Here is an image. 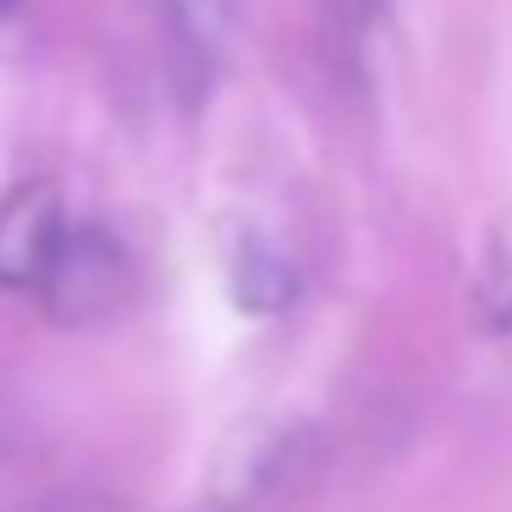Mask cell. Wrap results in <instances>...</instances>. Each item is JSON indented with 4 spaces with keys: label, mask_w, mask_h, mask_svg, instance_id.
<instances>
[{
    "label": "cell",
    "mask_w": 512,
    "mask_h": 512,
    "mask_svg": "<svg viewBox=\"0 0 512 512\" xmlns=\"http://www.w3.org/2000/svg\"><path fill=\"white\" fill-rule=\"evenodd\" d=\"M298 287V270L287 265L281 248H270L265 237H237L232 243V292L248 309H281Z\"/></svg>",
    "instance_id": "4"
},
{
    "label": "cell",
    "mask_w": 512,
    "mask_h": 512,
    "mask_svg": "<svg viewBox=\"0 0 512 512\" xmlns=\"http://www.w3.org/2000/svg\"><path fill=\"white\" fill-rule=\"evenodd\" d=\"M144 6L160 12L177 61H210L215 34H221L226 17L237 12V0H144Z\"/></svg>",
    "instance_id": "5"
},
{
    "label": "cell",
    "mask_w": 512,
    "mask_h": 512,
    "mask_svg": "<svg viewBox=\"0 0 512 512\" xmlns=\"http://www.w3.org/2000/svg\"><path fill=\"white\" fill-rule=\"evenodd\" d=\"M78 512H111V507H94V501H78Z\"/></svg>",
    "instance_id": "9"
},
{
    "label": "cell",
    "mask_w": 512,
    "mask_h": 512,
    "mask_svg": "<svg viewBox=\"0 0 512 512\" xmlns=\"http://www.w3.org/2000/svg\"><path fill=\"white\" fill-rule=\"evenodd\" d=\"M468 303H474V325L485 336H512V232H496L485 243Z\"/></svg>",
    "instance_id": "6"
},
{
    "label": "cell",
    "mask_w": 512,
    "mask_h": 512,
    "mask_svg": "<svg viewBox=\"0 0 512 512\" xmlns=\"http://www.w3.org/2000/svg\"><path fill=\"white\" fill-rule=\"evenodd\" d=\"M45 314L56 325H100L133 298V254L122 248V237L105 232V226H67V243H61L56 265H50L45 287Z\"/></svg>",
    "instance_id": "1"
},
{
    "label": "cell",
    "mask_w": 512,
    "mask_h": 512,
    "mask_svg": "<svg viewBox=\"0 0 512 512\" xmlns=\"http://www.w3.org/2000/svg\"><path fill=\"white\" fill-rule=\"evenodd\" d=\"M292 463H298V435H281V430L243 435L226 457H215V474H210L215 512H243L254 501H265Z\"/></svg>",
    "instance_id": "3"
},
{
    "label": "cell",
    "mask_w": 512,
    "mask_h": 512,
    "mask_svg": "<svg viewBox=\"0 0 512 512\" xmlns=\"http://www.w3.org/2000/svg\"><path fill=\"white\" fill-rule=\"evenodd\" d=\"M23 6H28V0H0V23H6V17H17Z\"/></svg>",
    "instance_id": "8"
},
{
    "label": "cell",
    "mask_w": 512,
    "mask_h": 512,
    "mask_svg": "<svg viewBox=\"0 0 512 512\" xmlns=\"http://www.w3.org/2000/svg\"><path fill=\"white\" fill-rule=\"evenodd\" d=\"M67 204H61L56 182L34 177L17 182L0 199V287L12 292H39L56 265L61 243H67Z\"/></svg>",
    "instance_id": "2"
},
{
    "label": "cell",
    "mask_w": 512,
    "mask_h": 512,
    "mask_svg": "<svg viewBox=\"0 0 512 512\" xmlns=\"http://www.w3.org/2000/svg\"><path fill=\"white\" fill-rule=\"evenodd\" d=\"M314 12H320V28H325L331 39H347V45H358V39H364L369 28L380 23L386 0H314Z\"/></svg>",
    "instance_id": "7"
}]
</instances>
